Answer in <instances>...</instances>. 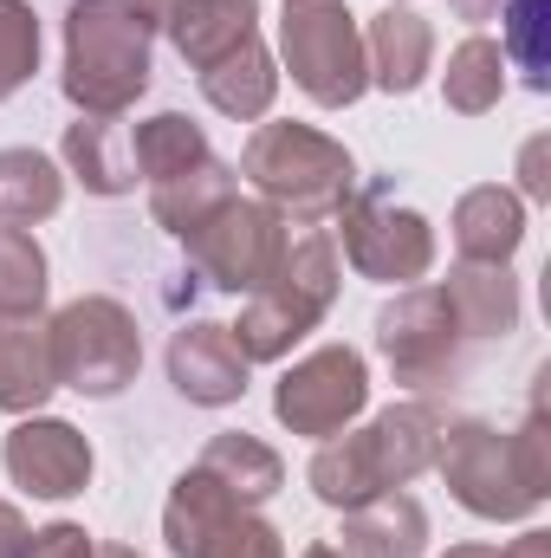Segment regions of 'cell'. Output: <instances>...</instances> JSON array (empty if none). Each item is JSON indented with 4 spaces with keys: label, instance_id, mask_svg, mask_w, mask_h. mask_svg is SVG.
Masks as SVG:
<instances>
[{
    "label": "cell",
    "instance_id": "38",
    "mask_svg": "<svg viewBox=\"0 0 551 558\" xmlns=\"http://www.w3.org/2000/svg\"><path fill=\"white\" fill-rule=\"evenodd\" d=\"M500 558H551V533H539V526H532V533H519V539H513Z\"/></svg>",
    "mask_w": 551,
    "mask_h": 558
},
{
    "label": "cell",
    "instance_id": "41",
    "mask_svg": "<svg viewBox=\"0 0 551 558\" xmlns=\"http://www.w3.org/2000/svg\"><path fill=\"white\" fill-rule=\"evenodd\" d=\"M91 558H143V553H131V546H91Z\"/></svg>",
    "mask_w": 551,
    "mask_h": 558
},
{
    "label": "cell",
    "instance_id": "2",
    "mask_svg": "<svg viewBox=\"0 0 551 558\" xmlns=\"http://www.w3.org/2000/svg\"><path fill=\"white\" fill-rule=\"evenodd\" d=\"M149 33L124 0H72L65 13V98L78 118H124L149 92Z\"/></svg>",
    "mask_w": 551,
    "mask_h": 558
},
{
    "label": "cell",
    "instance_id": "26",
    "mask_svg": "<svg viewBox=\"0 0 551 558\" xmlns=\"http://www.w3.org/2000/svg\"><path fill=\"white\" fill-rule=\"evenodd\" d=\"M65 202V175L46 149H0V228L52 221Z\"/></svg>",
    "mask_w": 551,
    "mask_h": 558
},
{
    "label": "cell",
    "instance_id": "24",
    "mask_svg": "<svg viewBox=\"0 0 551 558\" xmlns=\"http://www.w3.org/2000/svg\"><path fill=\"white\" fill-rule=\"evenodd\" d=\"M241 513V500L221 487V481H208L201 468H188L175 487H169V507H162V539H169V553L175 558H195L228 520Z\"/></svg>",
    "mask_w": 551,
    "mask_h": 558
},
{
    "label": "cell",
    "instance_id": "19",
    "mask_svg": "<svg viewBox=\"0 0 551 558\" xmlns=\"http://www.w3.org/2000/svg\"><path fill=\"white\" fill-rule=\"evenodd\" d=\"M201 98H208L221 118H234V124H254V118H267V111H273L279 65H273V52L260 46V33L201 72Z\"/></svg>",
    "mask_w": 551,
    "mask_h": 558
},
{
    "label": "cell",
    "instance_id": "16",
    "mask_svg": "<svg viewBox=\"0 0 551 558\" xmlns=\"http://www.w3.org/2000/svg\"><path fill=\"white\" fill-rule=\"evenodd\" d=\"M59 390L52 371V331L46 318H0V410L7 416H39V403Z\"/></svg>",
    "mask_w": 551,
    "mask_h": 558
},
{
    "label": "cell",
    "instance_id": "39",
    "mask_svg": "<svg viewBox=\"0 0 551 558\" xmlns=\"http://www.w3.org/2000/svg\"><path fill=\"white\" fill-rule=\"evenodd\" d=\"M448 13H454V20H467V26H480V20H493V13H500V0H448Z\"/></svg>",
    "mask_w": 551,
    "mask_h": 558
},
{
    "label": "cell",
    "instance_id": "22",
    "mask_svg": "<svg viewBox=\"0 0 551 558\" xmlns=\"http://www.w3.org/2000/svg\"><path fill=\"white\" fill-rule=\"evenodd\" d=\"M65 169L85 182V195H131L137 189L131 131H118V118H78V124H65Z\"/></svg>",
    "mask_w": 551,
    "mask_h": 558
},
{
    "label": "cell",
    "instance_id": "14",
    "mask_svg": "<svg viewBox=\"0 0 551 558\" xmlns=\"http://www.w3.org/2000/svg\"><path fill=\"white\" fill-rule=\"evenodd\" d=\"M338 539H344V546H338L344 558H421L428 553V513H421L415 494L390 487V494L351 507Z\"/></svg>",
    "mask_w": 551,
    "mask_h": 558
},
{
    "label": "cell",
    "instance_id": "23",
    "mask_svg": "<svg viewBox=\"0 0 551 558\" xmlns=\"http://www.w3.org/2000/svg\"><path fill=\"white\" fill-rule=\"evenodd\" d=\"M221 202H234V169L221 156H208V162H195V169H182L169 182H149V221L162 234H175V241L195 234Z\"/></svg>",
    "mask_w": 551,
    "mask_h": 558
},
{
    "label": "cell",
    "instance_id": "32",
    "mask_svg": "<svg viewBox=\"0 0 551 558\" xmlns=\"http://www.w3.org/2000/svg\"><path fill=\"white\" fill-rule=\"evenodd\" d=\"M195 558H285V539H279L273 520H260L254 507H241Z\"/></svg>",
    "mask_w": 551,
    "mask_h": 558
},
{
    "label": "cell",
    "instance_id": "33",
    "mask_svg": "<svg viewBox=\"0 0 551 558\" xmlns=\"http://www.w3.org/2000/svg\"><path fill=\"white\" fill-rule=\"evenodd\" d=\"M513 454H519V481L546 500L551 494V461H546V410H539V403H532L526 428H513Z\"/></svg>",
    "mask_w": 551,
    "mask_h": 558
},
{
    "label": "cell",
    "instance_id": "20",
    "mask_svg": "<svg viewBox=\"0 0 551 558\" xmlns=\"http://www.w3.org/2000/svg\"><path fill=\"white\" fill-rule=\"evenodd\" d=\"M305 481H311V494H318L331 513H351V507H364V500L390 494V487H383V474H377L370 428H344V435L318 441V454H311Z\"/></svg>",
    "mask_w": 551,
    "mask_h": 558
},
{
    "label": "cell",
    "instance_id": "37",
    "mask_svg": "<svg viewBox=\"0 0 551 558\" xmlns=\"http://www.w3.org/2000/svg\"><path fill=\"white\" fill-rule=\"evenodd\" d=\"M33 553V526L13 500H0V558H26Z\"/></svg>",
    "mask_w": 551,
    "mask_h": 558
},
{
    "label": "cell",
    "instance_id": "6",
    "mask_svg": "<svg viewBox=\"0 0 551 558\" xmlns=\"http://www.w3.org/2000/svg\"><path fill=\"white\" fill-rule=\"evenodd\" d=\"M434 474L441 487L474 513V520H526L546 500L519 481V454L513 435H500L493 422H448L441 448H434Z\"/></svg>",
    "mask_w": 551,
    "mask_h": 558
},
{
    "label": "cell",
    "instance_id": "7",
    "mask_svg": "<svg viewBox=\"0 0 551 558\" xmlns=\"http://www.w3.org/2000/svg\"><path fill=\"white\" fill-rule=\"evenodd\" d=\"M188 241V260H195V274L208 279V286H221V292H260L267 279H273L279 254H285V215L267 208V202H247V195H234V202H221L195 234H182Z\"/></svg>",
    "mask_w": 551,
    "mask_h": 558
},
{
    "label": "cell",
    "instance_id": "9",
    "mask_svg": "<svg viewBox=\"0 0 551 558\" xmlns=\"http://www.w3.org/2000/svg\"><path fill=\"white\" fill-rule=\"evenodd\" d=\"M377 351H383V364H390L396 384H415V390L454 384V371H461V331L448 318L441 286H403L377 312Z\"/></svg>",
    "mask_w": 551,
    "mask_h": 558
},
{
    "label": "cell",
    "instance_id": "27",
    "mask_svg": "<svg viewBox=\"0 0 551 558\" xmlns=\"http://www.w3.org/2000/svg\"><path fill=\"white\" fill-rule=\"evenodd\" d=\"M441 98H448V111H461V118H487V111L506 98V59H500V39L467 33V39L448 52Z\"/></svg>",
    "mask_w": 551,
    "mask_h": 558
},
{
    "label": "cell",
    "instance_id": "30",
    "mask_svg": "<svg viewBox=\"0 0 551 558\" xmlns=\"http://www.w3.org/2000/svg\"><path fill=\"white\" fill-rule=\"evenodd\" d=\"M46 305V247L26 228H0V318H33Z\"/></svg>",
    "mask_w": 551,
    "mask_h": 558
},
{
    "label": "cell",
    "instance_id": "13",
    "mask_svg": "<svg viewBox=\"0 0 551 558\" xmlns=\"http://www.w3.org/2000/svg\"><path fill=\"white\" fill-rule=\"evenodd\" d=\"M364 59H370V85L390 92V98H409L415 85L428 78L434 65V26L415 13V7H383L364 33Z\"/></svg>",
    "mask_w": 551,
    "mask_h": 558
},
{
    "label": "cell",
    "instance_id": "42",
    "mask_svg": "<svg viewBox=\"0 0 551 558\" xmlns=\"http://www.w3.org/2000/svg\"><path fill=\"white\" fill-rule=\"evenodd\" d=\"M298 558H344V553H338V546H305Z\"/></svg>",
    "mask_w": 551,
    "mask_h": 558
},
{
    "label": "cell",
    "instance_id": "29",
    "mask_svg": "<svg viewBox=\"0 0 551 558\" xmlns=\"http://www.w3.org/2000/svg\"><path fill=\"white\" fill-rule=\"evenodd\" d=\"M500 20H506L500 59L519 65L532 92H551V0H500Z\"/></svg>",
    "mask_w": 551,
    "mask_h": 558
},
{
    "label": "cell",
    "instance_id": "28",
    "mask_svg": "<svg viewBox=\"0 0 551 558\" xmlns=\"http://www.w3.org/2000/svg\"><path fill=\"white\" fill-rule=\"evenodd\" d=\"M215 149L201 137V124L182 118V111H156V118H143L131 131V162H137L143 182H169V175H182V169H195Z\"/></svg>",
    "mask_w": 551,
    "mask_h": 558
},
{
    "label": "cell",
    "instance_id": "35",
    "mask_svg": "<svg viewBox=\"0 0 551 558\" xmlns=\"http://www.w3.org/2000/svg\"><path fill=\"white\" fill-rule=\"evenodd\" d=\"M546 137H532L526 149H519V189L532 195V202H551V169H546Z\"/></svg>",
    "mask_w": 551,
    "mask_h": 558
},
{
    "label": "cell",
    "instance_id": "15",
    "mask_svg": "<svg viewBox=\"0 0 551 558\" xmlns=\"http://www.w3.org/2000/svg\"><path fill=\"white\" fill-rule=\"evenodd\" d=\"M441 299H448V318H454L461 338H506L519 325V279L506 267L461 260L441 279Z\"/></svg>",
    "mask_w": 551,
    "mask_h": 558
},
{
    "label": "cell",
    "instance_id": "1",
    "mask_svg": "<svg viewBox=\"0 0 551 558\" xmlns=\"http://www.w3.org/2000/svg\"><path fill=\"white\" fill-rule=\"evenodd\" d=\"M241 175L260 189V202L279 208L285 221H331L351 189H357V156L338 137L311 131V124H260L241 149Z\"/></svg>",
    "mask_w": 551,
    "mask_h": 558
},
{
    "label": "cell",
    "instance_id": "4",
    "mask_svg": "<svg viewBox=\"0 0 551 558\" xmlns=\"http://www.w3.org/2000/svg\"><path fill=\"white\" fill-rule=\"evenodd\" d=\"M52 331V371H59V390H78L91 403H111L137 384L143 371V331L137 312L124 299H105V292H85L72 305H59L46 318Z\"/></svg>",
    "mask_w": 551,
    "mask_h": 558
},
{
    "label": "cell",
    "instance_id": "25",
    "mask_svg": "<svg viewBox=\"0 0 551 558\" xmlns=\"http://www.w3.org/2000/svg\"><path fill=\"white\" fill-rule=\"evenodd\" d=\"M254 26H260V0H188V13L175 20L169 39H175V52L195 72H208L215 59H228L234 46H247Z\"/></svg>",
    "mask_w": 551,
    "mask_h": 558
},
{
    "label": "cell",
    "instance_id": "18",
    "mask_svg": "<svg viewBox=\"0 0 551 558\" xmlns=\"http://www.w3.org/2000/svg\"><path fill=\"white\" fill-rule=\"evenodd\" d=\"M441 428H448V416H441L434 403H390L383 416L370 422V448H377V474H383V487H409L415 474L434 468Z\"/></svg>",
    "mask_w": 551,
    "mask_h": 558
},
{
    "label": "cell",
    "instance_id": "10",
    "mask_svg": "<svg viewBox=\"0 0 551 558\" xmlns=\"http://www.w3.org/2000/svg\"><path fill=\"white\" fill-rule=\"evenodd\" d=\"M344 260L377 286H415L434 267V228L428 215L396 202H344Z\"/></svg>",
    "mask_w": 551,
    "mask_h": 558
},
{
    "label": "cell",
    "instance_id": "5",
    "mask_svg": "<svg viewBox=\"0 0 551 558\" xmlns=\"http://www.w3.org/2000/svg\"><path fill=\"white\" fill-rule=\"evenodd\" d=\"M279 52L292 85L318 111H344L370 92V59H364V26L344 0H285L279 13Z\"/></svg>",
    "mask_w": 551,
    "mask_h": 558
},
{
    "label": "cell",
    "instance_id": "17",
    "mask_svg": "<svg viewBox=\"0 0 551 558\" xmlns=\"http://www.w3.org/2000/svg\"><path fill=\"white\" fill-rule=\"evenodd\" d=\"M519 241H526V202L513 189L487 182V189H467L454 202V247H461V260L506 267L519 254Z\"/></svg>",
    "mask_w": 551,
    "mask_h": 558
},
{
    "label": "cell",
    "instance_id": "3",
    "mask_svg": "<svg viewBox=\"0 0 551 558\" xmlns=\"http://www.w3.org/2000/svg\"><path fill=\"white\" fill-rule=\"evenodd\" d=\"M331 299H338V241L311 228V234L285 241L273 279L260 292H247V305L228 331L247 364H279V357H292V344H305V331H318Z\"/></svg>",
    "mask_w": 551,
    "mask_h": 558
},
{
    "label": "cell",
    "instance_id": "8",
    "mask_svg": "<svg viewBox=\"0 0 551 558\" xmlns=\"http://www.w3.org/2000/svg\"><path fill=\"white\" fill-rule=\"evenodd\" d=\"M364 403H370V364H364V351H351V344H318L311 357H298V364L279 377V390H273L279 428H292V435H305V441L344 435L351 422L364 416Z\"/></svg>",
    "mask_w": 551,
    "mask_h": 558
},
{
    "label": "cell",
    "instance_id": "21",
    "mask_svg": "<svg viewBox=\"0 0 551 558\" xmlns=\"http://www.w3.org/2000/svg\"><path fill=\"white\" fill-rule=\"evenodd\" d=\"M195 468H201L208 481H221L241 507H267L279 487H285V461H279L260 435H247V428H221V435H208V448H201Z\"/></svg>",
    "mask_w": 551,
    "mask_h": 558
},
{
    "label": "cell",
    "instance_id": "34",
    "mask_svg": "<svg viewBox=\"0 0 551 558\" xmlns=\"http://www.w3.org/2000/svg\"><path fill=\"white\" fill-rule=\"evenodd\" d=\"M91 546H98V539H91L78 520H52L46 533H33V553L26 558H91Z\"/></svg>",
    "mask_w": 551,
    "mask_h": 558
},
{
    "label": "cell",
    "instance_id": "12",
    "mask_svg": "<svg viewBox=\"0 0 551 558\" xmlns=\"http://www.w3.org/2000/svg\"><path fill=\"white\" fill-rule=\"evenodd\" d=\"M247 377L254 364L241 357L234 331L215 325V318H188L175 338H169V384L195 403V410H228L247 397Z\"/></svg>",
    "mask_w": 551,
    "mask_h": 558
},
{
    "label": "cell",
    "instance_id": "31",
    "mask_svg": "<svg viewBox=\"0 0 551 558\" xmlns=\"http://www.w3.org/2000/svg\"><path fill=\"white\" fill-rule=\"evenodd\" d=\"M39 72V13L26 0H0V105Z\"/></svg>",
    "mask_w": 551,
    "mask_h": 558
},
{
    "label": "cell",
    "instance_id": "40",
    "mask_svg": "<svg viewBox=\"0 0 551 558\" xmlns=\"http://www.w3.org/2000/svg\"><path fill=\"white\" fill-rule=\"evenodd\" d=\"M448 558H500L493 546H448Z\"/></svg>",
    "mask_w": 551,
    "mask_h": 558
},
{
    "label": "cell",
    "instance_id": "36",
    "mask_svg": "<svg viewBox=\"0 0 551 558\" xmlns=\"http://www.w3.org/2000/svg\"><path fill=\"white\" fill-rule=\"evenodd\" d=\"M124 7H131V20H137L149 39L156 33H175V20L188 13V0H124Z\"/></svg>",
    "mask_w": 551,
    "mask_h": 558
},
{
    "label": "cell",
    "instance_id": "11",
    "mask_svg": "<svg viewBox=\"0 0 551 558\" xmlns=\"http://www.w3.org/2000/svg\"><path fill=\"white\" fill-rule=\"evenodd\" d=\"M0 461L13 474V487H26L33 500H72L91 481V441L59 416H20L7 428Z\"/></svg>",
    "mask_w": 551,
    "mask_h": 558
}]
</instances>
